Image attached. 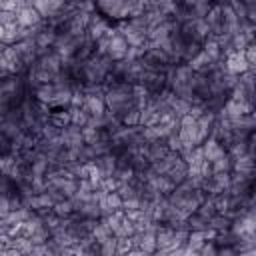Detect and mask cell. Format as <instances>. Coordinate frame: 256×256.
Returning <instances> with one entry per match:
<instances>
[{
	"label": "cell",
	"mask_w": 256,
	"mask_h": 256,
	"mask_svg": "<svg viewBox=\"0 0 256 256\" xmlns=\"http://www.w3.org/2000/svg\"><path fill=\"white\" fill-rule=\"evenodd\" d=\"M0 256H22V254L10 244V240H2L0 242Z\"/></svg>",
	"instance_id": "277c9868"
},
{
	"label": "cell",
	"mask_w": 256,
	"mask_h": 256,
	"mask_svg": "<svg viewBox=\"0 0 256 256\" xmlns=\"http://www.w3.org/2000/svg\"><path fill=\"white\" fill-rule=\"evenodd\" d=\"M128 52H130V46L126 44V40L118 32V28H112L100 42H96V54H102V56L110 58L112 62L126 60Z\"/></svg>",
	"instance_id": "6da1fadb"
},
{
	"label": "cell",
	"mask_w": 256,
	"mask_h": 256,
	"mask_svg": "<svg viewBox=\"0 0 256 256\" xmlns=\"http://www.w3.org/2000/svg\"><path fill=\"white\" fill-rule=\"evenodd\" d=\"M32 8L38 12V16L46 22V20H50V18H54L56 14H60L62 12V8H64V2H60V0H48V2H32Z\"/></svg>",
	"instance_id": "3957f363"
},
{
	"label": "cell",
	"mask_w": 256,
	"mask_h": 256,
	"mask_svg": "<svg viewBox=\"0 0 256 256\" xmlns=\"http://www.w3.org/2000/svg\"><path fill=\"white\" fill-rule=\"evenodd\" d=\"M44 20L38 16V12L32 8V2H24L20 4V8L16 10V24L24 30H32L36 26H40Z\"/></svg>",
	"instance_id": "7a4b0ae2"
}]
</instances>
